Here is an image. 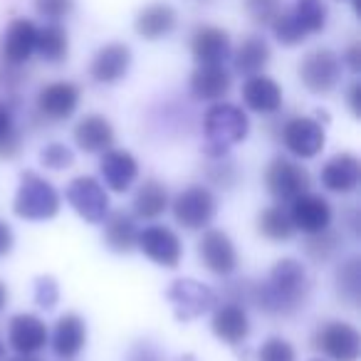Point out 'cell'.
<instances>
[{"instance_id": "7dc6e473", "label": "cell", "mask_w": 361, "mask_h": 361, "mask_svg": "<svg viewBox=\"0 0 361 361\" xmlns=\"http://www.w3.org/2000/svg\"><path fill=\"white\" fill-rule=\"evenodd\" d=\"M8 361H42V359H37L35 354H16L13 359H8Z\"/></svg>"}, {"instance_id": "60d3db41", "label": "cell", "mask_w": 361, "mask_h": 361, "mask_svg": "<svg viewBox=\"0 0 361 361\" xmlns=\"http://www.w3.org/2000/svg\"><path fill=\"white\" fill-rule=\"evenodd\" d=\"M18 154H20V134L16 129L13 134H8L6 139L0 141V159H13Z\"/></svg>"}, {"instance_id": "484cf974", "label": "cell", "mask_w": 361, "mask_h": 361, "mask_svg": "<svg viewBox=\"0 0 361 361\" xmlns=\"http://www.w3.org/2000/svg\"><path fill=\"white\" fill-rule=\"evenodd\" d=\"M176 23H178V16H176L173 6H169V3H151V6L139 11V16L134 20V30L139 32V37L154 42L171 35Z\"/></svg>"}, {"instance_id": "52a82bcc", "label": "cell", "mask_w": 361, "mask_h": 361, "mask_svg": "<svg viewBox=\"0 0 361 361\" xmlns=\"http://www.w3.org/2000/svg\"><path fill=\"white\" fill-rule=\"evenodd\" d=\"M166 300L173 307V314L178 322H191L198 319L201 314L211 312L218 305V295L208 285L191 277H180L173 280L171 287L166 290Z\"/></svg>"}, {"instance_id": "3957f363", "label": "cell", "mask_w": 361, "mask_h": 361, "mask_svg": "<svg viewBox=\"0 0 361 361\" xmlns=\"http://www.w3.org/2000/svg\"><path fill=\"white\" fill-rule=\"evenodd\" d=\"M60 193L45 176L35 171H23L20 186H18L16 201H13V213L23 221H52L60 213Z\"/></svg>"}, {"instance_id": "c3c4849f", "label": "cell", "mask_w": 361, "mask_h": 361, "mask_svg": "<svg viewBox=\"0 0 361 361\" xmlns=\"http://www.w3.org/2000/svg\"><path fill=\"white\" fill-rule=\"evenodd\" d=\"M6 359V346H3V341H0V361Z\"/></svg>"}, {"instance_id": "e575fe53", "label": "cell", "mask_w": 361, "mask_h": 361, "mask_svg": "<svg viewBox=\"0 0 361 361\" xmlns=\"http://www.w3.org/2000/svg\"><path fill=\"white\" fill-rule=\"evenodd\" d=\"M208 180L213 186L221 188H233L238 183V164L233 159L226 156H218V159H211V166H208Z\"/></svg>"}, {"instance_id": "d6986e66", "label": "cell", "mask_w": 361, "mask_h": 361, "mask_svg": "<svg viewBox=\"0 0 361 361\" xmlns=\"http://www.w3.org/2000/svg\"><path fill=\"white\" fill-rule=\"evenodd\" d=\"M131 67V50L124 42H109V45L99 47L92 57L90 75L99 85H116L124 80L126 72Z\"/></svg>"}, {"instance_id": "7bdbcfd3", "label": "cell", "mask_w": 361, "mask_h": 361, "mask_svg": "<svg viewBox=\"0 0 361 361\" xmlns=\"http://www.w3.org/2000/svg\"><path fill=\"white\" fill-rule=\"evenodd\" d=\"M13 131H16V121H13L11 106H6L0 102V141L6 139L8 134H13Z\"/></svg>"}, {"instance_id": "4316f807", "label": "cell", "mask_w": 361, "mask_h": 361, "mask_svg": "<svg viewBox=\"0 0 361 361\" xmlns=\"http://www.w3.org/2000/svg\"><path fill=\"white\" fill-rule=\"evenodd\" d=\"M136 238H139V228H136L134 216L126 211H111L104 218V245L111 252L119 255H129L136 250Z\"/></svg>"}, {"instance_id": "f1b7e54d", "label": "cell", "mask_w": 361, "mask_h": 361, "mask_svg": "<svg viewBox=\"0 0 361 361\" xmlns=\"http://www.w3.org/2000/svg\"><path fill=\"white\" fill-rule=\"evenodd\" d=\"M270 45L260 35H247L233 55V65L240 75H260L270 62Z\"/></svg>"}, {"instance_id": "681fc988", "label": "cell", "mask_w": 361, "mask_h": 361, "mask_svg": "<svg viewBox=\"0 0 361 361\" xmlns=\"http://www.w3.org/2000/svg\"><path fill=\"white\" fill-rule=\"evenodd\" d=\"M312 361H322V359H312Z\"/></svg>"}, {"instance_id": "7402d4cb", "label": "cell", "mask_w": 361, "mask_h": 361, "mask_svg": "<svg viewBox=\"0 0 361 361\" xmlns=\"http://www.w3.org/2000/svg\"><path fill=\"white\" fill-rule=\"evenodd\" d=\"M37 45V25L25 18H18L11 23L6 37H3V60L11 67H20L35 55Z\"/></svg>"}, {"instance_id": "8fae6325", "label": "cell", "mask_w": 361, "mask_h": 361, "mask_svg": "<svg viewBox=\"0 0 361 361\" xmlns=\"http://www.w3.org/2000/svg\"><path fill=\"white\" fill-rule=\"evenodd\" d=\"M287 216H290L295 231L305 233V235H314V233L331 228L334 211H331V203L322 193L305 191L295 201H290V213Z\"/></svg>"}, {"instance_id": "30bf717a", "label": "cell", "mask_w": 361, "mask_h": 361, "mask_svg": "<svg viewBox=\"0 0 361 361\" xmlns=\"http://www.w3.org/2000/svg\"><path fill=\"white\" fill-rule=\"evenodd\" d=\"M280 139L282 146L302 161L314 159L326 144L324 126L317 119H312V116H292V119H287L280 131Z\"/></svg>"}, {"instance_id": "8992f818", "label": "cell", "mask_w": 361, "mask_h": 361, "mask_svg": "<svg viewBox=\"0 0 361 361\" xmlns=\"http://www.w3.org/2000/svg\"><path fill=\"white\" fill-rule=\"evenodd\" d=\"M265 186L275 201L290 203L305 191H310L312 176L297 161L287 159V156H275L265 169Z\"/></svg>"}, {"instance_id": "e0dca14e", "label": "cell", "mask_w": 361, "mask_h": 361, "mask_svg": "<svg viewBox=\"0 0 361 361\" xmlns=\"http://www.w3.org/2000/svg\"><path fill=\"white\" fill-rule=\"evenodd\" d=\"M99 173L109 191L126 193L139 178V161L124 149H106L102 151Z\"/></svg>"}, {"instance_id": "bcb514c9", "label": "cell", "mask_w": 361, "mask_h": 361, "mask_svg": "<svg viewBox=\"0 0 361 361\" xmlns=\"http://www.w3.org/2000/svg\"><path fill=\"white\" fill-rule=\"evenodd\" d=\"M8 305V287H6V282L0 280V310Z\"/></svg>"}, {"instance_id": "d4e9b609", "label": "cell", "mask_w": 361, "mask_h": 361, "mask_svg": "<svg viewBox=\"0 0 361 361\" xmlns=\"http://www.w3.org/2000/svg\"><path fill=\"white\" fill-rule=\"evenodd\" d=\"M231 87L233 77L223 65H198L191 75V94L198 102H221Z\"/></svg>"}, {"instance_id": "7c38bea8", "label": "cell", "mask_w": 361, "mask_h": 361, "mask_svg": "<svg viewBox=\"0 0 361 361\" xmlns=\"http://www.w3.org/2000/svg\"><path fill=\"white\" fill-rule=\"evenodd\" d=\"M136 250H141L151 262H156L161 267H169V270L178 267L180 257H183L180 238L166 226H149L144 231H139Z\"/></svg>"}, {"instance_id": "1f68e13d", "label": "cell", "mask_w": 361, "mask_h": 361, "mask_svg": "<svg viewBox=\"0 0 361 361\" xmlns=\"http://www.w3.org/2000/svg\"><path fill=\"white\" fill-rule=\"evenodd\" d=\"M257 231H260L262 238L272 243H282L290 240L295 235V228H292V221L287 216V211L282 206H270L257 216Z\"/></svg>"}, {"instance_id": "603a6c76", "label": "cell", "mask_w": 361, "mask_h": 361, "mask_svg": "<svg viewBox=\"0 0 361 361\" xmlns=\"http://www.w3.org/2000/svg\"><path fill=\"white\" fill-rule=\"evenodd\" d=\"M75 144L85 154H102V151L114 146V126L106 116L102 114H87L75 124Z\"/></svg>"}, {"instance_id": "d6a6232c", "label": "cell", "mask_w": 361, "mask_h": 361, "mask_svg": "<svg viewBox=\"0 0 361 361\" xmlns=\"http://www.w3.org/2000/svg\"><path fill=\"white\" fill-rule=\"evenodd\" d=\"M336 292L339 297L346 302L349 307L359 305V297H361V257H349L346 262H341L336 267Z\"/></svg>"}, {"instance_id": "5bb4252c", "label": "cell", "mask_w": 361, "mask_h": 361, "mask_svg": "<svg viewBox=\"0 0 361 361\" xmlns=\"http://www.w3.org/2000/svg\"><path fill=\"white\" fill-rule=\"evenodd\" d=\"M50 331L37 314L20 312L8 322V346L16 354H37L47 346Z\"/></svg>"}, {"instance_id": "2e32d148", "label": "cell", "mask_w": 361, "mask_h": 361, "mask_svg": "<svg viewBox=\"0 0 361 361\" xmlns=\"http://www.w3.org/2000/svg\"><path fill=\"white\" fill-rule=\"evenodd\" d=\"M322 186L331 193H354L361 183V161L359 156L341 151L334 154L319 171Z\"/></svg>"}, {"instance_id": "7a4b0ae2", "label": "cell", "mask_w": 361, "mask_h": 361, "mask_svg": "<svg viewBox=\"0 0 361 361\" xmlns=\"http://www.w3.org/2000/svg\"><path fill=\"white\" fill-rule=\"evenodd\" d=\"M203 134H206L203 154L208 159H218V156H226L235 144L247 139L250 119L240 106L231 104V102H216L203 116Z\"/></svg>"}, {"instance_id": "4dcf8cb0", "label": "cell", "mask_w": 361, "mask_h": 361, "mask_svg": "<svg viewBox=\"0 0 361 361\" xmlns=\"http://www.w3.org/2000/svg\"><path fill=\"white\" fill-rule=\"evenodd\" d=\"M290 16L307 37L317 35L326 27L324 0H295V8L290 11Z\"/></svg>"}, {"instance_id": "cb8c5ba5", "label": "cell", "mask_w": 361, "mask_h": 361, "mask_svg": "<svg viewBox=\"0 0 361 361\" xmlns=\"http://www.w3.org/2000/svg\"><path fill=\"white\" fill-rule=\"evenodd\" d=\"M243 102L257 114H275L282 106V87L267 75H250L243 85Z\"/></svg>"}, {"instance_id": "6da1fadb", "label": "cell", "mask_w": 361, "mask_h": 361, "mask_svg": "<svg viewBox=\"0 0 361 361\" xmlns=\"http://www.w3.org/2000/svg\"><path fill=\"white\" fill-rule=\"evenodd\" d=\"M312 295V280L295 257H282L272 265L265 282L252 285V305L270 317H292L305 310Z\"/></svg>"}, {"instance_id": "4fadbf2b", "label": "cell", "mask_w": 361, "mask_h": 361, "mask_svg": "<svg viewBox=\"0 0 361 361\" xmlns=\"http://www.w3.org/2000/svg\"><path fill=\"white\" fill-rule=\"evenodd\" d=\"M198 260L208 272L218 277H228L238 270V250L231 235L218 228H208L198 240Z\"/></svg>"}, {"instance_id": "ab89813d", "label": "cell", "mask_w": 361, "mask_h": 361, "mask_svg": "<svg viewBox=\"0 0 361 361\" xmlns=\"http://www.w3.org/2000/svg\"><path fill=\"white\" fill-rule=\"evenodd\" d=\"M35 11L40 18H47L52 23H60L75 11V0H35Z\"/></svg>"}, {"instance_id": "ba28073f", "label": "cell", "mask_w": 361, "mask_h": 361, "mask_svg": "<svg viewBox=\"0 0 361 361\" xmlns=\"http://www.w3.org/2000/svg\"><path fill=\"white\" fill-rule=\"evenodd\" d=\"M319 354H324L329 361H359L361 356V334L349 322H326L317 329L312 339Z\"/></svg>"}, {"instance_id": "836d02e7", "label": "cell", "mask_w": 361, "mask_h": 361, "mask_svg": "<svg viewBox=\"0 0 361 361\" xmlns=\"http://www.w3.org/2000/svg\"><path fill=\"white\" fill-rule=\"evenodd\" d=\"M341 250V235L331 228L322 233H314V235H307L305 243V252L310 260L314 262H329L336 252Z\"/></svg>"}, {"instance_id": "d590c367", "label": "cell", "mask_w": 361, "mask_h": 361, "mask_svg": "<svg viewBox=\"0 0 361 361\" xmlns=\"http://www.w3.org/2000/svg\"><path fill=\"white\" fill-rule=\"evenodd\" d=\"M257 361H297V351L285 336H267L257 349Z\"/></svg>"}, {"instance_id": "f6af8a7d", "label": "cell", "mask_w": 361, "mask_h": 361, "mask_svg": "<svg viewBox=\"0 0 361 361\" xmlns=\"http://www.w3.org/2000/svg\"><path fill=\"white\" fill-rule=\"evenodd\" d=\"M346 102H349V109L354 116H361V85L359 82H354V85L349 87V94H346Z\"/></svg>"}, {"instance_id": "74e56055", "label": "cell", "mask_w": 361, "mask_h": 361, "mask_svg": "<svg viewBox=\"0 0 361 361\" xmlns=\"http://www.w3.org/2000/svg\"><path fill=\"white\" fill-rule=\"evenodd\" d=\"M245 11L257 25H272L282 13V0H245Z\"/></svg>"}, {"instance_id": "9c48e42d", "label": "cell", "mask_w": 361, "mask_h": 361, "mask_svg": "<svg viewBox=\"0 0 361 361\" xmlns=\"http://www.w3.org/2000/svg\"><path fill=\"white\" fill-rule=\"evenodd\" d=\"M300 80L312 94H329L341 82V57L326 47L307 52L300 62Z\"/></svg>"}, {"instance_id": "83f0119b", "label": "cell", "mask_w": 361, "mask_h": 361, "mask_svg": "<svg viewBox=\"0 0 361 361\" xmlns=\"http://www.w3.org/2000/svg\"><path fill=\"white\" fill-rule=\"evenodd\" d=\"M169 191L161 180L146 178L134 193V216L141 221H156L169 211Z\"/></svg>"}, {"instance_id": "ffe728a7", "label": "cell", "mask_w": 361, "mask_h": 361, "mask_svg": "<svg viewBox=\"0 0 361 361\" xmlns=\"http://www.w3.org/2000/svg\"><path fill=\"white\" fill-rule=\"evenodd\" d=\"M211 329L221 341L238 346L250 336V317H247L245 307L238 302H223V305L213 307Z\"/></svg>"}, {"instance_id": "44dd1931", "label": "cell", "mask_w": 361, "mask_h": 361, "mask_svg": "<svg viewBox=\"0 0 361 361\" xmlns=\"http://www.w3.org/2000/svg\"><path fill=\"white\" fill-rule=\"evenodd\" d=\"M191 52L198 65H226V60L233 55L231 35L216 25L196 27L191 37Z\"/></svg>"}, {"instance_id": "5b68a950", "label": "cell", "mask_w": 361, "mask_h": 361, "mask_svg": "<svg viewBox=\"0 0 361 361\" xmlns=\"http://www.w3.org/2000/svg\"><path fill=\"white\" fill-rule=\"evenodd\" d=\"M65 198L72 206V211L82 218V221L92 223H104L106 213H109V193L102 186V180L94 176H77L67 183Z\"/></svg>"}, {"instance_id": "f546056e", "label": "cell", "mask_w": 361, "mask_h": 361, "mask_svg": "<svg viewBox=\"0 0 361 361\" xmlns=\"http://www.w3.org/2000/svg\"><path fill=\"white\" fill-rule=\"evenodd\" d=\"M35 52L50 65H60L67 60L70 52V35L60 23H50L45 27H37V45Z\"/></svg>"}, {"instance_id": "ac0fdd59", "label": "cell", "mask_w": 361, "mask_h": 361, "mask_svg": "<svg viewBox=\"0 0 361 361\" xmlns=\"http://www.w3.org/2000/svg\"><path fill=\"white\" fill-rule=\"evenodd\" d=\"M52 346V354L62 361H72L80 356V351L87 344V324L77 312H67L55 322L52 336L47 339Z\"/></svg>"}, {"instance_id": "8d00e7d4", "label": "cell", "mask_w": 361, "mask_h": 361, "mask_svg": "<svg viewBox=\"0 0 361 361\" xmlns=\"http://www.w3.org/2000/svg\"><path fill=\"white\" fill-rule=\"evenodd\" d=\"M40 164L50 171H62V169H70L75 164V151L70 146L60 144V141H52L47 144L45 149L40 151Z\"/></svg>"}, {"instance_id": "b9f144b4", "label": "cell", "mask_w": 361, "mask_h": 361, "mask_svg": "<svg viewBox=\"0 0 361 361\" xmlns=\"http://www.w3.org/2000/svg\"><path fill=\"white\" fill-rule=\"evenodd\" d=\"M16 245V235H13V228L6 221H0V257H6L8 252Z\"/></svg>"}, {"instance_id": "9a60e30c", "label": "cell", "mask_w": 361, "mask_h": 361, "mask_svg": "<svg viewBox=\"0 0 361 361\" xmlns=\"http://www.w3.org/2000/svg\"><path fill=\"white\" fill-rule=\"evenodd\" d=\"M37 111L50 121H65L80 106V87L72 82H50L37 92Z\"/></svg>"}, {"instance_id": "f35d334b", "label": "cell", "mask_w": 361, "mask_h": 361, "mask_svg": "<svg viewBox=\"0 0 361 361\" xmlns=\"http://www.w3.org/2000/svg\"><path fill=\"white\" fill-rule=\"evenodd\" d=\"M57 302H60V285H57V280L50 275H40L35 280V305L40 310H52Z\"/></svg>"}, {"instance_id": "ee69618b", "label": "cell", "mask_w": 361, "mask_h": 361, "mask_svg": "<svg viewBox=\"0 0 361 361\" xmlns=\"http://www.w3.org/2000/svg\"><path fill=\"white\" fill-rule=\"evenodd\" d=\"M341 62H344V65L349 67L354 75L361 70V45H359V42H354V45L346 50V55H344V60H341Z\"/></svg>"}, {"instance_id": "277c9868", "label": "cell", "mask_w": 361, "mask_h": 361, "mask_svg": "<svg viewBox=\"0 0 361 361\" xmlns=\"http://www.w3.org/2000/svg\"><path fill=\"white\" fill-rule=\"evenodd\" d=\"M173 221L186 231H206L218 211V201L208 186H188L169 203Z\"/></svg>"}]
</instances>
